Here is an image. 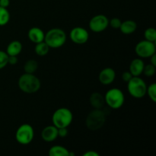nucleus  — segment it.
<instances>
[{
    "mask_svg": "<svg viewBox=\"0 0 156 156\" xmlns=\"http://www.w3.org/2000/svg\"><path fill=\"white\" fill-rule=\"evenodd\" d=\"M137 28V24L133 20H126L121 23L120 27V30L124 34H131L134 33Z\"/></svg>",
    "mask_w": 156,
    "mask_h": 156,
    "instance_id": "obj_16",
    "label": "nucleus"
},
{
    "mask_svg": "<svg viewBox=\"0 0 156 156\" xmlns=\"http://www.w3.org/2000/svg\"><path fill=\"white\" fill-rule=\"evenodd\" d=\"M18 62V58L15 56H9V59H8V64L10 65H15Z\"/></svg>",
    "mask_w": 156,
    "mask_h": 156,
    "instance_id": "obj_29",
    "label": "nucleus"
},
{
    "mask_svg": "<svg viewBox=\"0 0 156 156\" xmlns=\"http://www.w3.org/2000/svg\"><path fill=\"white\" fill-rule=\"evenodd\" d=\"M89 101L91 106H92L94 109H101L105 103V96H103L101 93L98 92L93 93V94L90 96Z\"/></svg>",
    "mask_w": 156,
    "mask_h": 156,
    "instance_id": "obj_15",
    "label": "nucleus"
},
{
    "mask_svg": "<svg viewBox=\"0 0 156 156\" xmlns=\"http://www.w3.org/2000/svg\"><path fill=\"white\" fill-rule=\"evenodd\" d=\"M105 114L101 109H94L88 114L86 118V126L91 130L101 129L105 123Z\"/></svg>",
    "mask_w": 156,
    "mask_h": 156,
    "instance_id": "obj_6",
    "label": "nucleus"
},
{
    "mask_svg": "<svg viewBox=\"0 0 156 156\" xmlns=\"http://www.w3.org/2000/svg\"><path fill=\"white\" fill-rule=\"evenodd\" d=\"M10 20V13L7 10V8L0 6V26H4L9 23Z\"/></svg>",
    "mask_w": 156,
    "mask_h": 156,
    "instance_id": "obj_21",
    "label": "nucleus"
},
{
    "mask_svg": "<svg viewBox=\"0 0 156 156\" xmlns=\"http://www.w3.org/2000/svg\"><path fill=\"white\" fill-rule=\"evenodd\" d=\"M10 4V0H0V6L3 8H8Z\"/></svg>",
    "mask_w": 156,
    "mask_h": 156,
    "instance_id": "obj_30",
    "label": "nucleus"
},
{
    "mask_svg": "<svg viewBox=\"0 0 156 156\" xmlns=\"http://www.w3.org/2000/svg\"><path fill=\"white\" fill-rule=\"evenodd\" d=\"M22 50V44L18 41H13L8 45L6 53L9 56H17Z\"/></svg>",
    "mask_w": 156,
    "mask_h": 156,
    "instance_id": "obj_17",
    "label": "nucleus"
},
{
    "mask_svg": "<svg viewBox=\"0 0 156 156\" xmlns=\"http://www.w3.org/2000/svg\"><path fill=\"white\" fill-rule=\"evenodd\" d=\"M69 150L61 146H53L49 150L50 156H69Z\"/></svg>",
    "mask_w": 156,
    "mask_h": 156,
    "instance_id": "obj_18",
    "label": "nucleus"
},
{
    "mask_svg": "<svg viewBox=\"0 0 156 156\" xmlns=\"http://www.w3.org/2000/svg\"><path fill=\"white\" fill-rule=\"evenodd\" d=\"M149 58H150V63L152 64L153 66H156V55H155V54L152 55V56H151Z\"/></svg>",
    "mask_w": 156,
    "mask_h": 156,
    "instance_id": "obj_32",
    "label": "nucleus"
},
{
    "mask_svg": "<svg viewBox=\"0 0 156 156\" xmlns=\"http://www.w3.org/2000/svg\"><path fill=\"white\" fill-rule=\"evenodd\" d=\"M145 63L142 59H135L129 65V71L133 76H140L143 73Z\"/></svg>",
    "mask_w": 156,
    "mask_h": 156,
    "instance_id": "obj_14",
    "label": "nucleus"
},
{
    "mask_svg": "<svg viewBox=\"0 0 156 156\" xmlns=\"http://www.w3.org/2000/svg\"><path fill=\"white\" fill-rule=\"evenodd\" d=\"M73 120V115L69 109L61 108L56 110L53 114L52 121L53 125L57 128L68 127Z\"/></svg>",
    "mask_w": 156,
    "mask_h": 156,
    "instance_id": "obj_3",
    "label": "nucleus"
},
{
    "mask_svg": "<svg viewBox=\"0 0 156 156\" xmlns=\"http://www.w3.org/2000/svg\"><path fill=\"white\" fill-rule=\"evenodd\" d=\"M105 103L111 108L114 110L120 109L123 105L125 101V97L123 91L117 88L110 89L105 95Z\"/></svg>",
    "mask_w": 156,
    "mask_h": 156,
    "instance_id": "obj_5",
    "label": "nucleus"
},
{
    "mask_svg": "<svg viewBox=\"0 0 156 156\" xmlns=\"http://www.w3.org/2000/svg\"><path fill=\"white\" fill-rule=\"evenodd\" d=\"M156 51L155 44L149 41H142L136 45L135 52L140 58H149L155 54Z\"/></svg>",
    "mask_w": 156,
    "mask_h": 156,
    "instance_id": "obj_8",
    "label": "nucleus"
},
{
    "mask_svg": "<svg viewBox=\"0 0 156 156\" xmlns=\"http://www.w3.org/2000/svg\"><path fill=\"white\" fill-rule=\"evenodd\" d=\"M121 23L122 21H120V19L117 18H112L111 21H109V24L111 25V27L112 28L114 29H119L120 28V25H121Z\"/></svg>",
    "mask_w": 156,
    "mask_h": 156,
    "instance_id": "obj_26",
    "label": "nucleus"
},
{
    "mask_svg": "<svg viewBox=\"0 0 156 156\" xmlns=\"http://www.w3.org/2000/svg\"><path fill=\"white\" fill-rule=\"evenodd\" d=\"M40 79L30 73H24L20 76L18 79V87L24 93L33 94L37 92L41 88Z\"/></svg>",
    "mask_w": 156,
    "mask_h": 156,
    "instance_id": "obj_1",
    "label": "nucleus"
},
{
    "mask_svg": "<svg viewBox=\"0 0 156 156\" xmlns=\"http://www.w3.org/2000/svg\"><path fill=\"white\" fill-rule=\"evenodd\" d=\"M68 135V129L67 127L58 128V136L61 138H65Z\"/></svg>",
    "mask_w": 156,
    "mask_h": 156,
    "instance_id": "obj_27",
    "label": "nucleus"
},
{
    "mask_svg": "<svg viewBox=\"0 0 156 156\" xmlns=\"http://www.w3.org/2000/svg\"><path fill=\"white\" fill-rule=\"evenodd\" d=\"M109 20L105 15H97L93 17L89 21V27L92 31L99 33L108 28Z\"/></svg>",
    "mask_w": 156,
    "mask_h": 156,
    "instance_id": "obj_9",
    "label": "nucleus"
},
{
    "mask_svg": "<svg viewBox=\"0 0 156 156\" xmlns=\"http://www.w3.org/2000/svg\"><path fill=\"white\" fill-rule=\"evenodd\" d=\"M42 139L45 142L50 143L58 138V128L53 126H47L44 128L41 133Z\"/></svg>",
    "mask_w": 156,
    "mask_h": 156,
    "instance_id": "obj_12",
    "label": "nucleus"
},
{
    "mask_svg": "<svg viewBox=\"0 0 156 156\" xmlns=\"http://www.w3.org/2000/svg\"><path fill=\"white\" fill-rule=\"evenodd\" d=\"M34 130L30 124L24 123L18 128L15 133L17 142L21 145H28L33 141Z\"/></svg>",
    "mask_w": 156,
    "mask_h": 156,
    "instance_id": "obj_7",
    "label": "nucleus"
},
{
    "mask_svg": "<svg viewBox=\"0 0 156 156\" xmlns=\"http://www.w3.org/2000/svg\"><path fill=\"white\" fill-rule=\"evenodd\" d=\"M83 155L84 156H98L99 154L97 153L96 152H94V151L90 150V151H88V152H86L85 153H84Z\"/></svg>",
    "mask_w": 156,
    "mask_h": 156,
    "instance_id": "obj_31",
    "label": "nucleus"
},
{
    "mask_svg": "<svg viewBox=\"0 0 156 156\" xmlns=\"http://www.w3.org/2000/svg\"><path fill=\"white\" fill-rule=\"evenodd\" d=\"M8 59H9V55L6 53V52L0 50V69L8 65Z\"/></svg>",
    "mask_w": 156,
    "mask_h": 156,
    "instance_id": "obj_25",
    "label": "nucleus"
},
{
    "mask_svg": "<svg viewBox=\"0 0 156 156\" xmlns=\"http://www.w3.org/2000/svg\"><path fill=\"white\" fill-rule=\"evenodd\" d=\"M38 68V63L34 59H29L25 62L24 66V72L26 73H30L34 74L37 71Z\"/></svg>",
    "mask_w": 156,
    "mask_h": 156,
    "instance_id": "obj_20",
    "label": "nucleus"
},
{
    "mask_svg": "<svg viewBox=\"0 0 156 156\" xmlns=\"http://www.w3.org/2000/svg\"><path fill=\"white\" fill-rule=\"evenodd\" d=\"M146 94L149 95V98L153 102L156 101V84L152 83L147 87L146 90Z\"/></svg>",
    "mask_w": 156,
    "mask_h": 156,
    "instance_id": "obj_23",
    "label": "nucleus"
},
{
    "mask_svg": "<svg viewBox=\"0 0 156 156\" xmlns=\"http://www.w3.org/2000/svg\"><path fill=\"white\" fill-rule=\"evenodd\" d=\"M66 41V34L65 31L60 28H52L48 30L44 37V42L50 48H59Z\"/></svg>",
    "mask_w": 156,
    "mask_h": 156,
    "instance_id": "obj_2",
    "label": "nucleus"
},
{
    "mask_svg": "<svg viewBox=\"0 0 156 156\" xmlns=\"http://www.w3.org/2000/svg\"><path fill=\"white\" fill-rule=\"evenodd\" d=\"M132 77L133 76L129 71L124 72V73H123V75H122V79H123V80L126 82H129V81L132 79Z\"/></svg>",
    "mask_w": 156,
    "mask_h": 156,
    "instance_id": "obj_28",
    "label": "nucleus"
},
{
    "mask_svg": "<svg viewBox=\"0 0 156 156\" xmlns=\"http://www.w3.org/2000/svg\"><path fill=\"white\" fill-rule=\"evenodd\" d=\"M155 66H153L152 64H148V65H146L144 66V69H143V73H144V75L147 77H152L155 75L156 69Z\"/></svg>",
    "mask_w": 156,
    "mask_h": 156,
    "instance_id": "obj_24",
    "label": "nucleus"
},
{
    "mask_svg": "<svg viewBox=\"0 0 156 156\" xmlns=\"http://www.w3.org/2000/svg\"><path fill=\"white\" fill-rule=\"evenodd\" d=\"M34 50L37 55L43 56H45V55H47L48 53L49 50H50V47H49V46L44 41H42V42L36 44Z\"/></svg>",
    "mask_w": 156,
    "mask_h": 156,
    "instance_id": "obj_19",
    "label": "nucleus"
},
{
    "mask_svg": "<svg viewBox=\"0 0 156 156\" xmlns=\"http://www.w3.org/2000/svg\"><path fill=\"white\" fill-rule=\"evenodd\" d=\"M127 88L129 94L135 98H142L146 94L147 85L139 76H133L127 82Z\"/></svg>",
    "mask_w": 156,
    "mask_h": 156,
    "instance_id": "obj_4",
    "label": "nucleus"
},
{
    "mask_svg": "<svg viewBox=\"0 0 156 156\" xmlns=\"http://www.w3.org/2000/svg\"><path fill=\"white\" fill-rule=\"evenodd\" d=\"M70 38L76 44H84L88 41L89 34L86 29L82 27H76L70 31Z\"/></svg>",
    "mask_w": 156,
    "mask_h": 156,
    "instance_id": "obj_10",
    "label": "nucleus"
},
{
    "mask_svg": "<svg viewBox=\"0 0 156 156\" xmlns=\"http://www.w3.org/2000/svg\"><path fill=\"white\" fill-rule=\"evenodd\" d=\"M115 71L112 68H110V67L102 69L101 71V73H99L98 76V79L100 81V82L102 85H111L115 80Z\"/></svg>",
    "mask_w": 156,
    "mask_h": 156,
    "instance_id": "obj_11",
    "label": "nucleus"
},
{
    "mask_svg": "<svg viewBox=\"0 0 156 156\" xmlns=\"http://www.w3.org/2000/svg\"><path fill=\"white\" fill-rule=\"evenodd\" d=\"M145 38L146 41H151V42H155L156 41V30L154 27H149L146 30L144 33Z\"/></svg>",
    "mask_w": 156,
    "mask_h": 156,
    "instance_id": "obj_22",
    "label": "nucleus"
},
{
    "mask_svg": "<svg viewBox=\"0 0 156 156\" xmlns=\"http://www.w3.org/2000/svg\"><path fill=\"white\" fill-rule=\"evenodd\" d=\"M27 36H28V38L32 43L37 44V43L44 41L45 34L44 33V31L40 27H34L29 30Z\"/></svg>",
    "mask_w": 156,
    "mask_h": 156,
    "instance_id": "obj_13",
    "label": "nucleus"
}]
</instances>
